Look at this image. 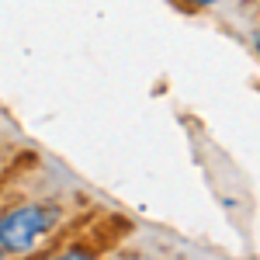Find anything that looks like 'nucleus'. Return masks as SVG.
I'll return each mask as SVG.
<instances>
[{"mask_svg": "<svg viewBox=\"0 0 260 260\" xmlns=\"http://www.w3.org/2000/svg\"><path fill=\"white\" fill-rule=\"evenodd\" d=\"M56 208L52 205H18L0 215V250L4 253H28L35 250L49 229L56 225Z\"/></svg>", "mask_w": 260, "mask_h": 260, "instance_id": "obj_1", "label": "nucleus"}, {"mask_svg": "<svg viewBox=\"0 0 260 260\" xmlns=\"http://www.w3.org/2000/svg\"><path fill=\"white\" fill-rule=\"evenodd\" d=\"M52 260H98V253H90V250H80V246H70V250H62L59 257Z\"/></svg>", "mask_w": 260, "mask_h": 260, "instance_id": "obj_2", "label": "nucleus"}, {"mask_svg": "<svg viewBox=\"0 0 260 260\" xmlns=\"http://www.w3.org/2000/svg\"><path fill=\"white\" fill-rule=\"evenodd\" d=\"M184 4H194V7H208V4H215V0H184Z\"/></svg>", "mask_w": 260, "mask_h": 260, "instance_id": "obj_3", "label": "nucleus"}, {"mask_svg": "<svg viewBox=\"0 0 260 260\" xmlns=\"http://www.w3.org/2000/svg\"><path fill=\"white\" fill-rule=\"evenodd\" d=\"M4 257H7V253H4V250H0V260H4Z\"/></svg>", "mask_w": 260, "mask_h": 260, "instance_id": "obj_4", "label": "nucleus"}]
</instances>
